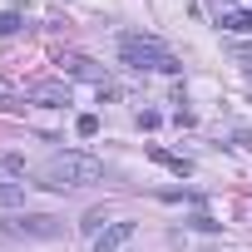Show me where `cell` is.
Masks as SVG:
<instances>
[{"instance_id": "cell-3", "label": "cell", "mask_w": 252, "mask_h": 252, "mask_svg": "<svg viewBox=\"0 0 252 252\" xmlns=\"http://www.w3.org/2000/svg\"><path fill=\"white\" fill-rule=\"evenodd\" d=\"M134 242V222H109L99 237H94V252H124Z\"/></svg>"}, {"instance_id": "cell-12", "label": "cell", "mask_w": 252, "mask_h": 252, "mask_svg": "<svg viewBox=\"0 0 252 252\" xmlns=\"http://www.w3.org/2000/svg\"><path fill=\"white\" fill-rule=\"evenodd\" d=\"M237 60H242V64L252 69V45H242V50H237Z\"/></svg>"}, {"instance_id": "cell-9", "label": "cell", "mask_w": 252, "mask_h": 252, "mask_svg": "<svg viewBox=\"0 0 252 252\" xmlns=\"http://www.w3.org/2000/svg\"><path fill=\"white\" fill-rule=\"evenodd\" d=\"M0 173H25V158H15V154H0Z\"/></svg>"}, {"instance_id": "cell-6", "label": "cell", "mask_w": 252, "mask_h": 252, "mask_svg": "<svg viewBox=\"0 0 252 252\" xmlns=\"http://www.w3.org/2000/svg\"><path fill=\"white\" fill-rule=\"evenodd\" d=\"M149 158H154V163H163V168H173L178 178H188V173H193V163H188V158H173V154H163V149H149Z\"/></svg>"}, {"instance_id": "cell-10", "label": "cell", "mask_w": 252, "mask_h": 252, "mask_svg": "<svg viewBox=\"0 0 252 252\" xmlns=\"http://www.w3.org/2000/svg\"><path fill=\"white\" fill-rule=\"evenodd\" d=\"M84 232H94V237H99V232H104V208H94V213H89V218H84Z\"/></svg>"}, {"instance_id": "cell-4", "label": "cell", "mask_w": 252, "mask_h": 252, "mask_svg": "<svg viewBox=\"0 0 252 252\" xmlns=\"http://www.w3.org/2000/svg\"><path fill=\"white\" fill-rule=\"evenodd\" d=\"M10 232H30V237H50L55 218H10Z\"/></svg>"}, {"instance_id": "cell-1", "label": "cell", "mask_w": 252, "mask_h": 252, "mask_svg": "<svg viewBox=\"0 0 252 252\" xmlns=\"http://www.w3.org/2000/svg\"><path fill=\"white\" fill-rule=\"evenodd\" d=\"M104 178V163L94 154H55L45 168H40V183L45 188H84V183H99Z\"/></svg>"}, {"instance_id": "cell-2", "label": "cell", "mask_w": 252, "mask_h": 252, "mask_svg": "<svg viewBox=\"0 0 252 252\" xmlns=\"http://www.w3.org/2000/svg\"><path fill=\"white\" fill-rule=\"evenodd\" d=\"M119 55H124V64H134V69H163V74L178 69L173 50H163L158 40H144V35H124L119 40Z\"/></svg>"}, {"instance_id": "cell-11", "label": "cell", "mask_w": 252, "mask_h": 252, "mask_svg": "<svg viewBox=\"0 0 252 252\" xmlns=\"http://www.w3.org/2000/svg\"><path fill=\"white\" fill-rule=\"evenodd\" d=\"M15 30H20V15L5 10V15H0V35H15Z\"/></svg>"}, {"instance_id": "cell-5", "label": "cell", "mask_w": 252, "mask_h": 252, "mask_svg": "<svg viewBox=\"0 0 252 252\" xmlns=\"http://www.w3.org/2000/svg\"><path fill=\"white\" fill-rule=\"evenodd\" d=\"M30 99L35 104H69V84H35Z\"/></svg>"}, {"instance_id": "cell-8", "label": "cell", "mask_w": 252, "mask_h": 252, "mask_svg": "<svg viewBox=\"0 0 252 252\" xmlns=\"http://www.w3.org/2000/svg\"><path fill=\"white\" fill-rule=\"evenodd\" d=\"M74 129H79V139H94V134H99V119H94V114H79Z\"/></svg>"}, {"instance_id": "cell-7", "label": "cell", "mask_w": 252, "mask_h": 252, "mask_svg": "<svg viewBox=\"0 0 252 252\" xmlns=\"http://www.w3.org/2000/svg\"><path fill=\"white\" fill-rule=\"evenodd\" d=\"M25 203V188L20 183H0V208H20Z\"/></svg>"}]
</instances>
